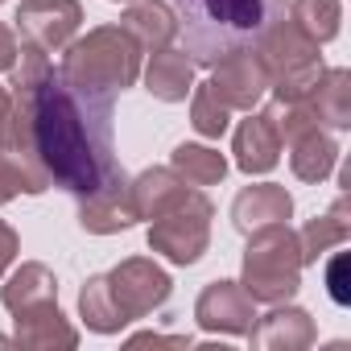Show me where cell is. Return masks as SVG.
<instances>
[{"label":"cell","instance_id":"3","mask_svg":"<svg viewBox=\"0 0 351 351\" xmlns=\"http://www.w3.org/2000/svg\"><path fill=\"white\" fill-rule=\"evenodd\" d=\"M58 71L71 87L99 95V99H116L141 75V46L120 25H99L66 50Z\"/></svg>","mask_w":351,"mask_h":351},{"label":"cell","instance_id":"5","mask_svg":"<svg viewBox=\"0 0 351 351\" xmlns=\"http://www.w3.org/2000/svg\"><path fill=\"white\" fill-rule=\"evenodd\" d=\"M256 58L269 71V87H277V99H310L318 79H322V58H318V42L306 38L293 17L277 21L261 42H256Z\"/></svg>","mask_w":351,"mask_h":351},{"label":"cell","instance_id":"20","mask_svg":"<svg viewBox=\"0 0 351 351\" xmlns=\"http://www.w3.org/2000/svg\"><path fill=\"white\" fill-rule=\"evenodd\" d=\"M46 302H58V281L46 265H21L9 285H5V306L13 314L21 310H34V306H46Z\"/></svg>","mask_w":351,"mask_h":351},{"label":"cell","instance_id":"28","mask_svg":"<svg viewBox=\"0 0 351 351\" xmlns=\"http://www.w3.org/2000/svg\"><path fill=\"white\" fill-rule=\"evenodd\" d=\"M343 269H347V252H335V261H330V269H326V285H330V298H335V306H347Z\"/></svg>","mask_w":351,"mask_h":351},{"label":"cell","instance_id":"16","mask_svg":"<svg viewBox=\"0 0 351 351\" xmlns=\"http://www.w3.org/2000/svg\"><path fill=\"white\" fill-rule=\"evenodd\" d=\"M13 322H17V343L21 347H75L79 343V330L62 318L58 302L21 310V314H13Z\"/></svg>","mask_w":351,"mask_h":351},{"label":"cell","instance_id":"7","mask_svg":"<svg viewBox=\"0 0 351 351\" xmlns=\"http://www.w3.org/2000/svg\"><path fill=\"white\" fill-rule=\"evenodd\" d=\"M13 21H17L21 50H34V54L50 58L54 50H66V42L79 34L83 5L79 0H21Z\"/></svg>","mask_w":351,"mask_h":351},{"label":"cell","instance_id":"2","mask_svg":"<svg viewBox=\"0 0 351 351\" xmlns=\"http://www.w3.org/2000/svg\"><path fill=\"white\" fill-rule=\"evenodd\" d=\"M178 38L195 66H215L256 42L285 17V0H169Z\"/></svg>","mask_w":351,"mask_h":351},{"label":"cell","instance_id":"21","mask_svg":"<svg viewBox=\"0 0 351 351\" xmlns=\"http://www.w3.org/2000/svg\"><path fill=\"white\" fill-rule=\"evenodd\" d=\"M351 75L347 71H322L314 95H310V108L318 116V124H330V128H347L351 124Z\"/></svg>","mask_w":351,"mask_h":351},{"label":"cell","instance_id":"18","mask_svg":"<svg viewBox=\"0 0 351 351\" xmlns=\"http://www.w3.org/2000/svg\"><path fill=\"white\" fill-rule=\"evenodd\" d=\"M186 182L173 169H145L132 182V203H136V219H157L161 211H169L173 203L186 199Z\"/></svg>","mask_w":351,"mask_h":351},{"label":"cell","instance_id":"33","mask_svg":"<svg viewBox=\"0 0 351 351\" xmlns=\"http://www.w3.org/2000/svg\"><path fill=\"white\" fill-rule=\"evenodd\" d=\"M0 347H5V339H0Z\"/></svg>","mask_w":351,"mask_h":351},{"label":"cell","instance_id":"31","mask_svg":"<svg viewBox=\"0 0 351 351\" xmlns=\"http://www.w3.org/2000/svg\"><path fill=\"white\" fill-rule=\"evenodd\" d=\"M141 343H169V347H191V339H186V335H173V339H165V335H132V339H128V347H141Z\"/></svg>","mask_w":351,"mask_h":351},{"label":"cell","instance_id":"29","mask_svg":"<svg viewBox=\"0 0 351 351\" xmlns=\"http://www.w3.org/2000/svg\"><path fill=\"white\" fill-rule=\"evenodd\" d=\"M17 248H21V240H17V232L0 219V277H5V269L17 261Z\"/></svg>","mask_w":351,"mask_h":351},{"label":"cell","instance_id":"24","mask_svg":"<svg viewBox=\"0 0 351 351\" xmlns=\"http://www.w3.org/2000/svg\"><path fill=\"white\" fill-rule=\"evenodd\" d=\"M79 314H83V322H87L95 335H116V330L124 326V314H120L116 302H112L108 277H91V281L83 285V293H79Z\"/></svg>","mask_w":351,"mask_h":351},{"label":"cell","instance_id":"4","mask_svg":"<svg viewBox=\"0 0 351 351\" xmlns=\"http://www.w3.org/2000/svg\"><path fill=\"white\" fill-rule=\"evenodd\" d=\"M244 293L252 302H289L302 285V244L285 223H265L248 232L244 252Z\"/></svg>","mask_w":351,"mask_h":351},{"label":"cell","instance_id":"27","mask_svg":"<svg viewBox=\"0 0 351 351\" xmlns=\"http://www.w3.org/2000/svg\"><path fill=\"white\" fill-rule=\"evenodd\" d=\"M21 191L29 195V186H25V178H21V169H17L5 153H0V203H13Z\"/></svg>","mask_w":351,"mask_h":351},{"label":"cell","instance_id":"25","mask_svg":"<svg viewBox=\"0 0 351 351\" xmlns=\"http://www.w3.org/2000/svg\"><path fill=\"white\" fill-rule=\"evenodd\" d=\"M289 17H293V25H298L306 38H314V42H330V38L339 34V21H343L339 0H293Z\"/></svg>","mask_w":351,"mask_h":351},{"label":"cell","instance_id":"8","mask_svg":"<svg viewBox=\"0 0 351 351\" xmlns=\"http://www.w3.org/2000/svg\"><path fill=\"white\" fill-rule=\"evenodd\" d=\"M104 277H108L112 302H116V310L124 314V322L153 314V310H157V306H165V302H169V293H173V281H169L153 261H141V256H132V261L116 265V269H112V273H104Z\"/></svg>","mask_w":351,"mask_h":351},{"label":"cell","instance_id":"22","mask_svg":"<svg viewBox=\"0 0 351 351\" xmlns=\"http://www.w3.org/2000/svg\"><path fill=\"white\" fill-rule=\"evenodd\" d=\"M173 173L186 186H215V182H223L228 161H223V153H215L207 145H178L173 149Z\"/></svg>","mask_w":351,"mask_h":351},{"label":"cell","instance_id":"9","mask_svg":"<svg viewBox=\"0 0 351 351\" xmlns=\"http://www.w3.org/2000/svg\"><path fill=\"white\" fill-rule=\"evenodd\" d=\"M79 223H83V232H95V236H112V232H124L136 223L132 182L124 169H116L104 186H95L91 195L79 199Z\"/></svg>","mask_w":351,"mask_h":351},{"label":"cell","instance_id":"11","mask_svg":"<svg viewBox=\"0 0 351 351\" xmlns=\"http://www.w3.org/2000/svg\"><path fill=\"white\" fill-rule=\"evenodd\" d=\"M211 87H215V95H219L228 108H244V112H248V108L265 95L269 71H265V62H261L252 50H236V54H228L223 62H215Z\"/></svg>","mask_w":351,"mask_h":351},{"label":"cell","instance_id":"19","mask_svg":"<svg viewBox=\"0 0 351 351\" xmlns=\"http://www.w3.org/2000/svg\"><path fill=\"white\" fill-rule=\"evenodd\" d=\"M293 153H289V165H293V173L302 182H322L326 173L335 169V161H339V145L314 124V128H306V132H298L293 141Z\"/></svg>","mask_w":351,"mask_h":351},{"label":"cell","instance_id":"10","mask_svg":"<svg viewBox=\"0 0 351 351\" xmlns=\"http://www.w3.org/2000/svg\"><path fill=\"white\" fill-rule=\"evenodd\" d=\"M256 302L244 293L240 281H211L203 293H199V306H195V318L203 330H223V335H248L252 322H256Z\"/></svg>","mask_w":351,"mask_h":351},{"label":"cell","instance_id":"34","mask_svg":"<svg viewBox=\"0 0 351 351\" xmlns=\"http://www.w3.org/2000/svg\"><path fill=\"white\" fill-rule=\"evenodd\" d=\"M0 5H5V0H0Z\"/></svg>","mask_w":351,"mask_h":351},{"label":"cell","instance_id":"6","mask_svg":"<svg viewBox=\"0 0 351 351\" xmlns=\"http://www.w3.org/2000/svg\"><path fill=\"white\" fill-rule=\"evenodd\" d=\"M211 240V203L199 191H186L182 203H173L157 219H149V248L173 265H195Z\"/></svg>","mask_w":351,"mask_h":351},{"label":"cell","instance_id":"14","mask_svg":"<svg viewBox=\"0 0 351 351\" xmlns=\"http://www.w3.org/2000/svg\"><path fill=\"white\" fill-rule=\"evenodd\" d=\"M277 161H281V136H277L269 112L248 116L240 124V132H236V165L244 173H269Z\"/></svg>","mask_w":351,"mask_h":351},{"label":"cell","instance_id":"30","mask_svg":"<svg viewBox=\"0 0 351 351\" xmlns=\"http://www.w3.org/2000/svg\"><path fill=\"white\" fill-rule=\"evenodd\" d=\"M17 54H21L17 34H13L9 25H0V71H13V66H17Z\"/></svg>","mask_w":351,"mask_h":351},{"label":"cell","instance_id":"13","mask_svg":"<svg viewBox=\"0 0 351 351\" xmlns=\"http://www.w3.org/2000/svg\"><path fill=\"white\" fill-rule=\"evenodd\" d=\"M195 87V62L186 50H157L153 62H149V75H145V91L161 104H178L186 99Z\"/></svg>","mask_w":351,"mask_h":351},{"label":"cell","instance_id":"32","mask_svg":"<svg viewBox=\"0 0 351 351\" xmlns=\"http://www.w3.org/2000/svg\"><path fill=\"white\" fill-rule=\"evenodd\" d=\"M9 108H13V95H9L5 87H0V124H5V120H9Z\"/></svg>","mask_w":351,"mask_h":351},{"label":"cell","instance_id":"26","mask_svg":"<svg viewBox=\"0 0 351 351\" xmlns=\"http://www.w3.org/2000/svg\"><path fill=\"white\" fill-rule=\"evenodd\" d=\"M195 91V104H191V124L199 136H223L228 132V120H232V108L215 95L211 83H199L191 87Z\"/></svg>","mask_w":351,"mask_h":351},{"label":"cell","instance_id":"1","mask_svg":"<svg viewBox=\"0 0 351 351\" xmlns=\"http://www.w3.org/2000/svg\"><path fill=\"white\" fill-rule=\"evenodd\" d=\"M13 99L25 108L29 136L50 186L83 199L120 169L112 145L116 99L71 87L62 71H54L50 58L34 50H21V66H13Z\"/></svg>","mask_w":351,"mask_h":351},{"label":"cell","instance_id":"17","mask_svg":"<svg viewBox=\"0 0 351 351\" xmlns=\"http://www.w3.org/2000/svg\"><path fill=\"white\" fill-rule=\"evenodd\" d=\"M248 339H252L256 347H310V343H314V322H310L306 310L281 306V310H273L269 318H261V326L252 322Z\"/></svg>","mask_w":351,"mask_h":351},{"label":"cell","instance_id":"12","mask_svg":"<svg viewBox=\"0 0 351 351\" xmlns=\"http://www.w3.org/2000/svg\"><path fill=\"white\" fill-rule=\"evenodd\" d=\"M293 215V199L281 191V186H273V182H265V186H248V191H240L236 195V203H232V223H236V232H256V228H265V223H285Z\"/></svg>","mask_w":351,"mask_h":351},{"label":"cell","instance_id":"23","mask_svg":"<svg viewBox=\"0 0 351 351\" xmlns=\"http://www.w3.org/2000/svg\"><path fill=\"white\" fill-rule=\"evenodd\" d=\"M343 215H347V199H339L322 219H310V223H306V232H302V240H298V244H302V265H314L326 248H335V244L347 240V219H343Z\"/></svg>","mask_w":351,"mask_h":351},{"label":"cell","instance_id":"15","mask_svg":"<svg viewBox=\"0 0 351 351\" xmlns=\"http://www.w3.org/2000/svg\"><path fill=\"white\" fill-rule=\"evenodd\" d=\"M120 29L141 46V50H165L173 38H178V17H173L169 5H161V0H141V5H132L120 21Z\"/></svg>","mask_w":351,"mask_h":351}]
</instances>
